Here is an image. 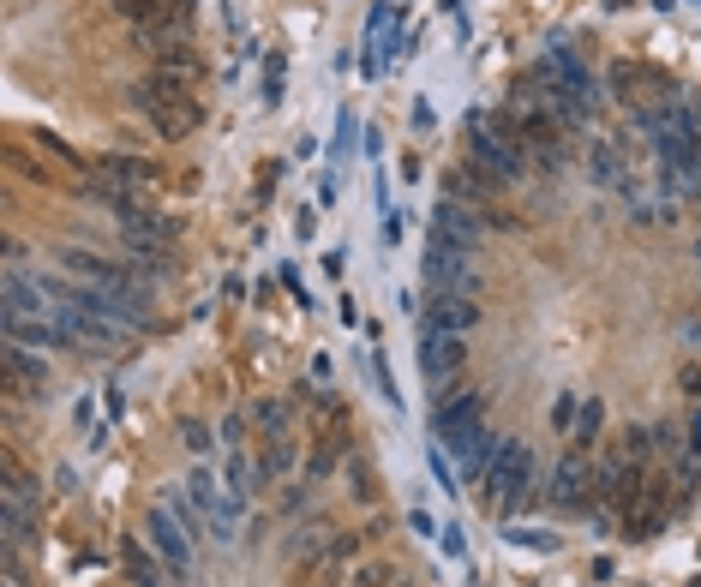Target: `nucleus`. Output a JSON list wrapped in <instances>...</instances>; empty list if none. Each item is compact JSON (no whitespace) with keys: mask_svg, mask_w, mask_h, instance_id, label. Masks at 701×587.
I'll use <instances>...</instances> for the list:
<instances>
[{"mask_svg":"<svg viewBox=\"0 0 701 587\" xmlns=\"http://www.w3.org/2000/svg\"><path fill=\"white\" fill-rule=\"evenodd\" d=\"M432 474H438V486H444V492H450V498H456V492H462V486H456V480H462V474H456V462H450V456H444V444H438V450H432Z\"/></svg>","mask_w":701,"mask_h":587,"instance_id":"72a5a7b5","label":"nucleus"},{"mask_svg":"<svg viewBox=\"0 0 701 587\" xmlns=\"http://www.w3.org/2000/svg\"><path fill=\"white\" fill-rule=\"evenodd\" d=\"M366 534H372V528H366ZM366 534H342V540L330 546V564H348V558L360 552V540H366Z\"/></svg>","mask_w":701,"mask_h":587,"instance_id":"a19ab883","label":"nucleus"},{"mask_svg":"<svg viewBox=\"0 0 701 587\" xmlns=\"http://www.w3.org/2000/svg\"><path fill=\"white\" fill-rule=\"evenodd\" d=\"M102 174H114V180H126V186H156V162H144V156H108L102 162Z\"/></svg>","mask_w":701,"mask_h":587,"instance_id":"f3484780","label":"nucleus"},{"mask_svg":"<svg viewBox=\"0 0 701 587\" xmlns=\"http://www.w3.org/2000/svg\"><path fill=\"white\" fill-rule=\"evenodd\" d=\"M186 492H192V504L210 516V534L228 546V540H234V522L246 516V504H234V498H228V492H222V486L204 474V468H192V474H186Z\"/></svg>","mask_w":701,"mask_h":587,"instance_id":"1a4fd4ad","label":"nucleus"},{"mask_svg":"<svg viewBox=\"0 0 701 587\" xmlns=\"http://www.w3.org/2000/svg\"><path fill=\"white\" fill-rule=\"evenodd\" d=\"M600 438H606V402L600 396H582V414L570 426V450H594Z\"/></svg>","mask_w":701,"mask_h":587,"instance_id":"2eb2a0df","label":"nucleus"},{"mask_svg":"<svg viewBox=\"0 0 701 587\" xmlns=\"http://www.w3.org/2000/svg\"><path fill=\"white\" fill-rule=\"evenodd\" d=\"M414 360H420V378L438 390V384H450L462 366H468V342L462 336H438V330H420V342H414Z\"/></svg>","mask_w":701,"mask_h":587,"instance_id":"0eeeda50","label":"nucleus"},{"mask_svg":"<svg viewBox=\"0 0 701 587\" xmlns=\"http://www.w3.org/2000/svg\"><path fill=\"white\" fill-rule=\"evenodd\" d=\"M312 234H318V204L294 210V240H312Z\"/></svg>","mask_w":701,"mask_h":587,"instance_id":"ea45409f","label":"nucleus"},{"mask_svg":"<svg viewBox=\"0 0 701 587\" xmlns=\"http://www.w3.org/2000/svg\"><path fill=\"white\" fill-rule=\"evenodd\" d=\"M408 528H414L420 540H438V534H444V522H432L426 510H414V516H408Z\"/></svg>","mask_w":701,"mask_h":587,"instance_id":"79ce46f5","label":"nucleus"},{"mask_svg":"<svg viewBox=\"0 0 701 587\" xmlns=\"http://www.w3.org/2000/svg\"><path fill=\"white\" fill-rule=\"evenodd\" d=\"M678 390H684L690 402H701V360H684V366H678Z\"/></svg>","mask_w":701,"mask_h":587,"instance_id":"4c0bfd02","label":"nucleus"},{"mask_svg":"<svg viewBox=\"0 0 701 587\" xmlns=\"http://www.w3.org/2000/svg\"><path fill=\"white\" fill-rule=\"evenodd\" d=\"M462 162H474V168H486L504 192L510 186H522L528 174H534V156L528 150H516V144H504L498 132H486V126H468V156Z\"/></svg>","mask_w":701,"mask_h":587,"instance_id":"7ed1b4c3","label":"nucleus"},{"mask_svg":"<svg viewBox=\"0 0 701 587\" xmlns=\"http://www.w3.org/2000/svg\"><path fill=\"white\" fill-rule=\"evenodd\" d=\"M420 276L432 288H456V294H480V270H474V252H456L444 240H426L420 252Z\"/></svg>","mask_w":701,"mask_h":587,"instance_id":"20e7f679","label":"nucleus"},{"mask_svg":"<svg viewBox=\"0 0 701 587\" xmlns=\"http://www.w3.org/2000/svg\"><path fill=\"white\" fill-rule=\"evenodd\" d=\"M360 150H366V156L378 162V156H384V132H378V126H366V138H360Z\"/></svg>","mask_w":701,"mask_h":587,"instance_id":"49530a36","label":"nucleus"},{"mask_svg":"<svg viewBox=\"0 0 701 587\" xmlns=\"http://www.w3.org/2000/svg\"><path fill=\"white\" fill-rule=\"evenodd\" d=\"M246 432H252V414H246V408H228L222 426H216V438H222L228 450H246Z\"/></svg>","mask_w":701,"mask_h":587,"instance_id":"cd10ccee","label":"nucleus"},{"mask_svg":"<svg viewBox=\"0 0 701 587\" xmlns=\"http://www.w3.org/2000/svg\"><path fill=\"white\" fill-rule=\"evenodd\" d=\"M276 282L294 294V306H300V312H312V294H306V282H300V270H294V264H282V270H276Z\"/></svg>","mask_w":701,"mask_h":587,"instance_id":"2f4dec72","label":"nucleus"},{"mask_svg":"<svg viewBox=\"0 0 701 587\" xmlns=\"http://www.w3.org/2000/svg\"><path fill=\"white\" fill-rule=\"evenodd\" d=\"M372 378H378V396L402 414V390H396V372H390V354H384V342L372 348Z\"/></svg>","mask_w":701,"mask_h":587,"instance_id":"a878e982","label":"nucleus"},{"mask_svg":"<svg viewBox=\"0 0 701 587\" xmlns=\"http://www.w3.org/2000/svg\"><path fill=\"white\" fill-rule=\"evenodd\" d=\"M252 420H258V432H264V438H288V420H294V414H288V402L264 396V402L252 408Z\"/></svg>","mask_w":701,"mask_h":587,"instance_id":"4be33fe9","label":"nucleus"},{"mask_svg":"<svg viewBox=\"0 0 701 587\" xmlns=\"http://www.w3.org/2000/svg\"><path fill=\"white\" fill-rule=\"evenodd\" d=\"M438 552H444L450 564H468V534H462V522H444V534H438Z\"/></svg>","mask_w":701,"mask_h":587,"instance_id":"c756f323","label":"nucleus"},{"mask_svg":"<svg viewBox=\"0 0 701 587\" xmlns=\"http://www.w3.org/2000/svg\"><path fill=\"white\" fill-rule=\"evenodd\" d=\"M6 270H30V252H24V240H6Z\"/></svg>","mask_w":701,"mask_h":587,"instance_id":"a18cd8bd","label":"nucleus"},{"mask_svg":"<svg viewBox=\"0 0 701 587\" xmlns=\"http://www.w3.org/2000/svg\"><path fill=\"white\" fill-rule=\"evenodd\" d=\"M390 587H414V582H402V576H396V582H390Z\"/></svg>","mask_w":701,"mask_h":587,"instance_id":"864d4df0","label":"nucleus"},{"mask_svg":"<svg viewBox=\"0 0 701 587\" xmlns=\"http://www.w3.org/2000/svg\"><path fill=\"white\" fill-rule=\"evenodd\" d=\"M690 342H696V348H701V324H690Z\"/></svg>","mask_w":701,"mask_h":587,"instance_id":"3c124183","label":"nucleus"},{"mask_svg":"<svg viewBox=\"0 0 701 587\" xmlns=\"http://www.w3.org/2000/svg\"><path fill=\"white\" fill-rule=\"evenodd\" d=\"M390 582H396V576H390L384 564H360V570H354V587H390Z\"/></svg>","mask_w":701,"mask_h":587,"instance_id":"58836bf2","label":"nucleus"},{"mask_svg":"<svg viewBox=\"0 0 701 587\" xmlns=\"http://www.w3.org/2000/svg\"><path fill=\"white\" fill-rule=\"evenodd\" d=\"M144 534H150V552L162 558V570H168V576H192V558H198V546L186 540V528H180V522H174V516L162 510V504L150 510Z\"/></svg>","mask_w":701,"mask_h":587,"instance_id":"6e6552de","label":"nucleus"},{"mask_svg":"<svg viewBox=\"0 0 701 587\" xmlns=\"http://www.w3.org/2000/svg\"><path fill=\"white\" fill-rule=\"evenodd\" d=\"M474 420H486V396H480V390L438 384V396H432V432L444 438V432H456V426H474Z\"/></svg>","mask_w":701,"mask_h":587,"instance_id":"9b49d317","label":"nucleus"},{"mask_svg":"<svg viewBox=\"0 0 701 587\" xmlns=\"http://www.w3.org/2000/svg\"><path fill=\"white\" fill-rule=\"evenodd\" d=\"M486 492L498 498V510H504V516H516V510H528V504H534V456H528V444L498 438V456H492Z\"/></svg>","mask_w":701,"mask_h":587,"instance_id":"f257e3e1","label":"nucleus"},{"mask_svg":"<svg viewBox=\"0 0 701 587\" xmlns=\"http://www.w3.org/2000/svg\"><path fill=\"white\" fill-rule=\"evenodd\" d=\"M696 258H701V240H696Z\"/></svg>","mask_w":701,"mask_h":587,"instance_id":"5fc2aeb1","label":"nucleus"},{"mask_svg":"<svg viewBox=\"0 0 701 587\" xmlns=\"http://www.w3.org/2000/svg\"><path fill=\"white\" fill-rule=\"evenodd\" d=\"M402 18H408V0H378L372 6V18H366V48H360V78H384L390 66H396V54H402Z\"/></svg>","mask_w":701,"mask_h":587,"instance_id":"f03ea898","label":"nucleus"},{"mask_svg":"<svg viewBox=\"0 0 701 587\" xmlns=\"http://www.w3.org/2000/svg\"><path fill=\"white\" fill-rule=\"evenodd\" d=\"M618 456L636 462V468H648V456H660V450H654V426H624V432H618Z\"/></svg>","mask_w":701,"mask_h":587,"instance_id":"aec40b11","label":"nucleus"},{"mask_svg":"<svg viewBox=\"0 0 701 587\" xmlns=\"http://www.w3.org/2000/svg\"><path fill=\"white\" fill-rule=\"evenodd\" d=\"M222 492L234 498V504H246L258 486H252V462H246V450H228V462H222Z\"/></svg>","mask_w":701,"mask_h":587,"instance_id":"dca6fc26","label":"nucleus"},{"mask_svg":"<svg viewBox=\"0 0 701 587\" xmlns=\"http://www.w3.org/2000/svg\"><path fill=\"white\" fill-rule=\"evenodd\" d=\"M606 6H612V12H624V6H630V0H606Z\"/></svg>","mask_w":701,"mask_h":587,"instance_id":"603ef678","label":"nucleus"},{"mask_svg":"<svg viewBox=\"0 0 701 587\" xmlns=\"http://www.w3.org/2000/svg\"><path fill=\"white\" fill-rule=\"evenodd\" d=\"M438 6H444V12H456V18H462V0H438Z\"/></svg>","mask_w":701,"mask_h":587,"instance_id":"8fccbe9b","label":"nucleus"},{"mask_svg":"<svg viewBox=\"0 0 701 587\" xmlns=\"http://www.w3.org/2000/svg\"><path fill=\"white\" fill-rule=\"evenodd\" d=\"M360 138H366V132H360V120H354V114L342 108V120H336V138H330V162H348Z\"/></svg>","mask_w":701,"mask_h":587,"instance_id":"393cba45","label":"nucleus"},{"mask_svg":"<svg viewBox=\"0 0 701 587\" xmlns=\"http://www.w3.org/2000/svg\"><path fill=\"white\" fill-rule=\"evenodd\" d=\"M336 192H342V174H336V168H324V174H318V198H312V204H318V210H330V204H336Z\"/></svg>","mask_w":701,"mask_h":587,"instance_id":"e433bc0d","label":"nucleus"},{"mask_svg":"<svg viewBox=\"0 0 701 587\" xmlns=\"http://www.w3.org/2000/svg\"><path fill=\"white\" fill-rule=\"evenodd\" d=\"M282 174H288V162H276V156L258 168V204H270V192H276V180H282Z\"/></svg>","mask_w":701,"mask_h":587,"instance_id":"f704fd0d","label":"nucleus"},{"mask_svg":"<svg viewBox=\"0 0 701 587\" xmlns=\"http://www.w3.org/2000/svg\"><path fill=\"white\" fill-rule=\"evenodd\" d=\"M336 462H342V456H336L330 444H324V450H312V462H306V480H330V474H336Z\"/></svg>","mask_w":701,"mask_h":587,"instance_id":"c9c22d12","label":"nucleus"},{"mask_svg":"<svg viewBox=\"0 0 701 587\" xmlns=\"http://www.w3.org/2000/svg\"><path fill=\"white\" fill-rule=\"evenodd\" d=\"M618 528H624V540H654V534H666V510H648V504H636L630 516H618Z\"/></svg>","mask_w":701,"mask_h":587,"instance_id":"a211bd4d","label":"nucleus"},{"mask_svg":"<svg viewBox=\"0 0 701 587\" xmlns=\"http://www.w3.org/2000/svg\"><path fill=\"white\" fill-rule=\"evenodd\" d=\"M6 510H24V516L42 522V486L18 468V456H6Z\"/></svg>","mask_w":701,"mask_h":587,"instance_id":"4468645a","label":"nucleus"},{"mask_svg":"<svg viewBox=\"0 0 701 587\" xmlns=\"http://www.w3.org/2000/svg\"><path fill=\"white\" fill-rule=\"evenodd\" d=\"M654 450H660V462H678V456H690V432H678L672 420H660L654 426Z\"/></svg>","mask_w":701,"mask_h":587,"instance_id":"bb28decb","label":"nucleus"},{"mask_svg":"<svg viewBox=\"0 0 701 587\" xmlns=\"http://www.w3.org/2000/svg\"><path fill=\"white\" fill-rule=\"evenodd\" d=\"M690 108V126H696V138H701V102H684Z\"/></svg>","mask_w":701,"mask_h":587,"instance_id":"09e8293b","label":"nucleus"},{"mask_svg":"<svg viewBox=\"0 0 701 587\" xmlns=\"http://www.w3.org/2000/svg\"><path fill=\"white\" fill-rule=\"evenodd\" d=\"M372 210H378V216H396V198H390V174H384V162H372Z\"/></svg>","mask_w":701,"mask_h":587,"instance_id":"7c9ffc66","label":"nucleus"},{"mask_svg":"<svg viewBox=\"0 0 701 587\" xmlns=\"http://www.w3.org/2000/svg\"><path fill=\"white\" fill-rule=\"evenodd\" d=\"M432 126H438V108L420 96V102H414V132H432Z\"/></svg>","mask_w":701,"mask_h":587,"instance_id":"37998d69","label":"nucleus"},{"mask_svg":"<svg viewBox=\"0 0 701 587\" xmlns=\"http://www.w3.org/2000/svg\"><path fill=\"white\" fill-rule=\"evenodd\" d=\"M348 480H354V498H372V474H366V462H348Z\"/></svg>","mask_w":701,"mask_h":587,"instance_id":"c03bdc74","label":"nucleus"},{"mask_svg":"<svg viewBox=\"0 0 701 587\" xmlns=\"http://www.w3.org/2000/svg\"><path fill=\"white\" fill-rule=\"evenodd\" d=\"M384 246H402V216H384Z\"/></svg>","mask_w":701,"mask_h":587,"instance_id":"de8ad7c7","label":"nucleus"},{"mask_svg":"<svg viewBox=\"0 0 701 587\" xmlns=\"http://www.w3.org/2000/svg\"><path fill=\"white\" fill-rule=\"evenodd\" d=\"M474 324H480V300H474V294H456V288H432V294H426L420 330H438V336H468Z\"/></svg>","mask_w":701,"mask_h":587,"instance_id":"423d86ee","label":"nucleus"},{"mask_svg":"<svg viewBox=\"0 0 701 587\" xmlns=\"http://www.w3.org/2000/svg\"><path fill=\"white\" fill-rule=\"evenodd\" d=\"M162 510H168V516H174V522L186 528V540H192V546H198V540H216V534H210V516H204L198 504H192V492L168 486V492H162Z\"/></svg>","mask_w":701,"mask_h":587,"instance_id":"ddd939ff","label":"nucleus"},{"mask_svg":"<svg viewBox=\"0 0 701 587\" xmlns=\"http://www.w3.org/2000/svg\"><path fill=\"white\" fill-rule=\"evenodd\" d=\"M480 228H486V216L474 204H456V198H438L432 216H426V234L444 240V246H456V252H474L480 246Z\"/></svg>","mask_w":701,"mask_h":587,"instance_id":"39448f33","label":"nucleus"},{"mask_svg":"<svg viewBox=\"0 0 701 587\" xmlns=\"http://www.w3.org/2000/svg\"><path fill=\"white\" fill-rule=\"evenodd\" d=\"M150 120H156V132H162V138H186V132L198 126V108H192V96H186V102H168V108H162V114H150Z\"/></svg>","mask_w":701,"mask_h":587,"instance_id":"6ab92c4d","label":"nucleus"},{"mask_svg":"<svg viewBox=\"0 0 701 587\" xmlns=\"http://www.w3.org/2000/svg\"><path fill=\"white\" fill-rule=\"evenodd\" d=\"M576 414H582V396H570V390H564V396L552 402V426H558V432H570V426H576Z\"/></svg>","mask_w":701,"mask_h":587,"instance_id":"473e14b6","label":"nucleus"},{"mask_svg":"<svg viewBox=\"0 0 701 587\" xmlns=\"http://www.w3.org/2000/svg\"><path fill=\"white\" fill-rule=\"evenodd\" d=\"M288 90V54H264V108H282Z\"/></svg>","mask_w":701,"mask_h":587,"instance_id":"5701e85b","label":"nucleus"},{"mask_svg":"<svg viewBox=\"0 0 701 587\" xmlns=\"http://www.w3.org/2000/svg\"><path fill=\"white\" fill-rule=\"evenodd\" d=\"M504 540H510V546H528V552H540V558H552V552L564 546L558 534H546V528H522V522H510V534H504Z\"/></svg>","mask_w":701,"mask_h":587,"instance_id":"b1692460","label":"nucleus"},{"mask_svg":"<svg viewBox=\"0 0 701 587\" xmlns=\"http://www.w3.org/2000/svg\"><path fill=\"white\" fill-rule=\"evenodd\" d=\"M0 360H6V390L12 396H48V354H36L24 342H6Z\"/></svg>","mask_w":701,"mask_h":587,"instance_id":"9d476101","label":"nucleus"},{"mask_svg":"<svg viewBox=\"0 0 701 587\" xmlns=\"http://www.w3.org/2000/svg\"><path fill=\"white\" fill-rule=\"evenodd\" d=\"M6 342H24V348H36V354L72 348V336H66L54 318H6Z\"/></svg>","mask_w":701,"mask_h":587,"instance_id":"f8f14e48","label":"nucleus"},{"mask_svg":"<svg viewBox=\"0 0 701 587\" xmlns=\"http://www.w3.org/2000/svg\"><path fill=\"white\" fill-rule=\"evenodd\" d=\"M180 444H186L192 456H210V444H216V432H210L204 420H180Z\"/></svg>","mask_w":701,"mask_h":587,"instance_id":"c85d7f7f","label":"nucleus"},{"mask_svg":"<svg viewBox=\"0 0 701 587\" xmlns=\"http://www.w3.org/2000/svg\"><path fill=\"white\" fill-rule=\"evenodd\" d=\"M126 582L132 587H168L162 582V570H156V558H150L138 540H126Z\"/></svg>","mask_w":701,"mask_h":587,"instance_id":"412c9836","label":"nucleus"}]
</instances>
